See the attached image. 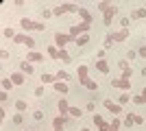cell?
Here are the masks:
<instances>
[{"label": "cell", "mask_w": 146, "mask_h": 131, "mask_svg": "<svg viewBox=\"0 0 146 131\" xmlns=\"http://www.w3.org/2000/svg\"><path fill=\"white\" fill-rule=\"evenodd\" d=\"M90 26H92V24H85V22H81V24H74V26H70L68 35H70L72 39H76V37H81V35H85V33L90 31Z\"/></svg>", "instance_id": "1"}, {"label": "cell", "mask_w": 146, "mask_h": 131, "mask_svg": "<svg viewBox=\"0 0 146 131\" xmlns=\"http://www.w3.org/2000/svg\"><path fill=\"white\" fill-rule=\"evenodd\" d=\"M22 29H26V31H44L46 29V24H42V22H33L31 18H22Z\"/></svg>", "instance_id": "2"}, {"label": "cell", "mask_w": 146, "mask_h": 131, "mask_svg": "<svg viewBox=\"0 0 146 131\" xmlns=\"http://www.w3.org/2000/svg\"><path fill=\"white\" fill-rule=\"evenodd\" d=\"M129 35H131V31H129V29H122V31L109 33L107 39H109V42H124V39H129Z\"/></svg>", "instance_id": "3"}, {"label": "cell", "mask_w": 146, "mask_h": 131, "mask_svg": "<svg viewBox=\"0 0 146 131\" xmlns=\"http://www.w3.org/2000/svg\"><path fill=\"white\" fill-rule=\"evenodd\" d=\"M116 13H118V7H116V5H109V7H107V9L103 11V15H105V18H103V24H105V26H109Z\"/></svg>", "instance_id": "4"}, {"label": "cell", "mask_w": 146, "mask_h": 131, "mask_svg": "<svg viewBox=\"0 0 146 131\" xmlns=\"http://www.w3.org/2000/svg\"><path fill=\"white\" fill-rule=\"evenodd\" d=\"M68 42H72V37H70L68 33H55V44L59 46V50L63 48V46H66Z\"/></svg>", "instance_id": "5"}, {"label": "cell", "mask_w": 146, "mask_h": 131, "mask_svg": "<svg viewBox=\"0 0 146 131\" xmlns=\"http://www.w3.org/2000/svg\"><path fill=\"white\" fill-rule=\"evenodd\" d=\"M68 122H70V120H68L66 116H57V118L52 120V127H55L52 131H63V127H66Z\"/></svg>", "instance_id": "6"}, {"label": "cell", "mask_w": 146, "mask_h": 131, "mask_svg": "<svg viewBox=\"0 0 146 131\" xmlns=\"http://www.w3.org/2000/svg\"><path fill=\"white\" fill-rule=\"evenodd\" d=\"M105 107H107V109H109L111 114H113V116H118V114H122V105H118V103H113V100H105Z\"/></svg>", "instance_id": "7"}, {"label": "cell", "mask_w": 146, "mask_h": 131, "mask_svg": "<svg viewBox=\"0 0 146 131\" xmlns=\"http://www.w3.org/2000/svg\"><path fill=\"white\" fill-rule=\"evenodd\" d=\"M76 74H79V83L85 87V85H87V81H90V79H87V66H79Z\"/></svg>", "instance_id": "8"}, {"label": "cell", "mask_w": 146, "mask_h": 131, "mask_svg": "<svg viewBox=\"0 0 146 131\" xmlns=\"http://www.w3.org/2000/svg\"><path fill=\"white\" fill-rule=\"evenodd\" d=\"M111 87H120V90H131V81H127V79H113L111 81Z\"/></svg>", "instance_id": "9"}, {"label": "cell", "mask_w": 146, "mask_h": 131, "mask_svg": "<svg viewBox=\"0 0 146 131\" xmlns=\"http://www.w3.org/2000/svg\"><path fill=\"white\" fill-rule=\"evenodd\" d=\"M9 79H11V81H13V85H22V83L26 81L24 72H13V74H9Z\"/></svg>", "instance_id": "10"}, {"label": "cell", "mask_w": 146, "mask_h": 131, "mask_svg": "<svg viewBox=\"0 0 146 131\" xmlns=\"http://www.w3.org/2000/svg\"><path fill=\"white\" fill-rule=\"evenodd\" d=\"M94 125L98 127V131H109V125H107V122H105L98 114H94Z\"/></svg>", "instance_id": "11"}, {"label": "cell", "mask_w": 146, "mask_h": 131, "mask_svg": "<svg viewBox=\"0 0 146 131\" xmlns=\"http://www.w3.org/2000/svg\"><path fill=\"white\" fill-rule=\"evenodd\" d=\"M26 61H33V63H39V61H44V55H42V53H35V50H31L29 55H26Z\"/></svg>", "instance_id": "12"}, {"label": "cell", "mask_w": 146, "mask_h": 131, "mask_svg": "<svg viewBox=\"0 0 146 131\" xmlns=\"http://www.w3.org/2000/svg\"><path fill=\"white\" fill-rule=\"evenodd\" d=\"M57 109H59V116H66V114H70V105H68L66 98L59 100V105H57Z\"/></svg>", "instance_id": "13"}, {"label": "cell", "mask_w": 146, "mask_h": 131, "mask_svg": "<svg viewBox=\"0 0 146 131\" xmlns=\"http://www.w3.org/2000/svg\"><path fill=\"white\" fill-rule=\"evenodd\" d=\"M96 70H98V72H103V74H109V63L105 61V59H98V61H96Z\"/></svg>", "instance_id": "14"}, {"label": "cell", "mask_w": 146, "mask_h": 131, "mask_svg": "<svg viewBox=\"0 0 146 131\" xmlns=\"http://www.w3.org/2000/svg\"><path fill=\"white\" fill-rule=\"evenodd\" d=\"M20 72H24V74H35V70H33V66H31L29 61L20 63Z\"/></svg>", "instance_id": "15"}, {"label": "cell", "mask_w": 146, "mask_h": 131, "mask_svg": "<svg viewBox=\"0 0 146 131\" xmlns=\"http://www.w3.org/2000/svg\"><path fill=\"white\" fill-rule=\"evenodd\" d=\"M55 92H59L61 96H63V94H68V83H66V81H57V83H55Z\"/></svg>", "instance_id": "16"}, {"label": "cell", "mask_w": 146, "mask_h": 131, "mask_svg": "<svg viewBox=\"0 0 146 131\" xmlns=\"http://www.w3.org/2000/svg\"><path fill=\"white\" fill-rule=\"evenodd\" d=\"M79 15L83 18V22H85V24H92V13L87 11V9H83V7H81V9H79Z\"/></svg>", "instance_id": "17"}, {"label": "cell", "mask_w": 146, "mask_h": 131, "mask_svg": "<svg viewBox=\"0 0 146 131\" xmlns=\"http://www.w3.org/2000/svg\"><path fill=\"white\" fill-rule=\"evenodd\" d=\"M57 59H61V61H66V63H70V61H72V57H70V53H68L66 48H61V50H59Z\"/></svg>", "instance_id": "18"}, {"label": "cell", "mask_w": 146, "mask_h": 131, "mask_svg": "<svg viewBox=\"0 0 146 131\" xmlns=\"http://www.w3.org/2000/svg\"><path fill=\"white\" fill-rule=\"evenodd\" d=\"M15 109H18V114L26 112V109H29V105H26V100H15Z\"/></svg>", "instance_id": "19"}, {"label": "cell", "mask_w": 146, "mask_h": 131, "mask_svg": "<svg viewBox=\"0 0 146 131\" xmlns=\"http://www.w3.org/2000/svg\"><path fill=\"white\" fill-rule=\"evenodd\" d=\"M70 116H72V118H81V116H83V109H79V107H72V105H70Z\"/></svg>", "instance_id": "20"}, {"label": "cell", "mask_w": 146, "mask_h": 131, "mask_svg": "<svg viewBox=\"0 0 146 131\" xmlns=\"http://www.w3.org/2000/svg\"><path fill=\"white\" fill-rule=\"evenodd\" d=\"M55 76H57V81H70V74H68L66 70H59Z\"/></svg>", "instance_id": "21"}, {"label": "cell", "mask_w": 146, "mask_h": 131, "mask_svg": "<svg viewBox=\"0 0 146 131\" xmlns=\"http://www.w3.org/2000/svg\"><path fill=\"white\" fill-rule=\"evenodd\" d=\"M129 100H131V94L124 92V94H120V96H118V105H124V103H129Z\"/></svg>", "instance_id": "22"}, {"label": "cell", "mask_w": 146, "mask_h": 131, "mask_svg": "<svg viewBox=\"0 0 146 131\" xmlns=\"http://www.w3.org/2000/svg\"><path fill=\"white\" fill-rule=\"evenodd\" d=\"M74 42H76V46H85V44L90 42V35H87V33H85V35H81V37H76V39H74Z\"/></svg>", "instance_id": "23"}, {"label": "cell", "mask_w": 146, "mask_h": 131, "mask_svg": "<svg viewBox=\"0 0 146 131\" xmlns=\"http://www.w3.org/2000/svg\"><path fill=\"white\" fill-rule=\"evenodd\" d=\"M133 20H140V18H146V9L142 7V9H137V11H133V15H131Z\"/></svg>", "instance_id": "24"}, {"label": "cell", "mask_w": 146, "mask_h": 131, "mask_svg": "<svg viewBox=\"0 0 146 131\" xmlns=\"http://www.w3.org/2000/svg\"><path fill=\"white\" fill-rule=\"evenodd\" d=\"M42 83H57L55 74H42Z\"/></svg>", "instance_id": "25"}, {"label": "cell", "mask_w": 146, "mask_h": 131, "mask_svg": "<svg viewBox=\"0 0 146 131\" xmlns=\"http://www.w3.org/2000/svg\"><path fill=\"white\" fill-rule=\"evenodd\" d=\"M2 87H5L7 92H11V90H13V81L9 79V76H7V79H2Z\"/></svg>", "instance_id": "26"}, {"label": "cell", "mask_w": 146, "mask_h": 131, "mask_svg": "<svg viewBox=\"0 0 146 131\" xmlns=\"http://www.w3.org/2000/svg\"><path fill=\"white\" fill-rule=\"evenodd\" d=\"M135 125V114H127V118H124V127H131Z\"/></svg>", "instance_id": "27"}, {"label": "cell", "mask_w": 146, "mask_h": 131, "mask_svg": "<svg viewBox=\"0 0 146 131\" xmlns=\"http://www.w3.org/2000/svg\"><path fill=\"white\" fill-rule=\"evenodd\" d=\"M120 127H122V122L118 118H113V122H109V131H118Z\"/></svg>", "instance_id": "28"}, {"label": "cell", "mask_w": 146, "mask_h": 131, "mask_svg": "<svg viewBox=\"0 0 146 131\" xmlns=\"http://www.w3.org/2000/svg\"><path fill=\"white\" fill-rule=\"evenodd\" d=\"M63 13H66V5H59L52 9V15H63Z\"/></svg>", "instance_id": "29"}, {"label": "cell", "mask_w": 146, "mask_h": 131, "mask_svg": "<svg viewBox=\"0 0 146 131\" xmlns=\"http://www.w3.org/2000/svg\"><path fill=\"white\" fill-rule=\"evenodd\" d=\"M13 42H15V44H26V42H29V35H22V33H20V35H15Z\"/></svg>", "instance_id": "30"}, {"label": "cell", "mask_w": 146, "mask_h": 131, "mask_svg": "<svg viewBox=\"0 0 146 131\" xmlns=\"http://www.w3.org/2000/svg\"><path fill=\"white\" fill-rule=\"evenodd\" d=\"M33 118H35V120H44V118H46V114H44L42 109H35V112H33Z\"/></svg>", "instance_id": "31"}, {"label": "cell", "mask_w": 146, "mask_h": 131, "mask_svg": "<svg viewBox=\"0 0 146 131\" xmlns=\"http://www.w3.org/2000/svg\"><path fill=\"white\" fill-rule=\"evenodd\" d=\"M85 87H87V90H92V92H98V83L96 81H87Z\"/></svg>", "instance_id": "32"}, {"label": "cell", "mask_w": 146, "mask_h": 131, "mask_svg": "<svg viewBox=\"0 0 146 131\" xmlns=\"http://www.w3.org/2000/svg\"><path fill=\"white\" fill-rule=\"evenodd\" d=\"M118 68H120L122 72H124V70H131V68H129V61H127V59H122V61L118 63Z\"/></svg>", "instance_id": "33"}, {"label": "cell", "mask_w": 146, "mask_h": 131, "mask_svg": "<svg viewBox=\"0 0 146 131\" xmlns=\"http://www.w3.org/2000/svg\"><path fill=\"white\" fill-rule=\"evenodd\" d=\"M133 103H135V105H144V98H142V94H135V96H133Z\"/></svg>", "instance_id": "34"}, {"label": "cell", "mask_w": 146, "mask_h": 131, "mask_svg": "<svg viewBox=\"0 0 146 131\" xmlns=\"http://www.w3.org/2000/svg\"><path fill=\"white\" fill-rule=\"evenodd\" d=\"M2 35H5V37H13V39H15V33H13V29H5V31H2Z\"/></svg>", "instance_id": "35"}, {"label": "cell", "mask_w": 146, "mask_h": 131, "mask_svg": "<svg viewBox=\"0 0 146 131\" xmlns=\"http://www.w3.org/2000/svg\"><path fill=\"white\" fill-rule=\"evenodd\" d=\"M137 57L146 59V46H140V48H137Z\"/></svg>", "instance_id": "36"}, {"label": "cell", "mask_w": 146, "mask_h": 131, "mask_svg": "<svg viewBox=\"0 0 146 131\" xmlns=\"http://www.w3.org/2000/svg\"><path fill=\"white\" fill-rule=\"evenodd\" d=\"M135 57H137V53H135V50H129L127 53V61H133Z\"/></svg>", "instance_id": "37"}, {"label": "cell", "mask_w": 146, "mask_h": 131, "mask_svg": "<svg viewBox=\"0 0 146 131\" xmlns=\"http://www.w3.org/2000/svg\"><path fill=\"white\" fill-rule=\"evenodd\" d=\"M13 125H22V114H15V116H13Z\"/></svg>", "instance_id": "38"}, {"label": "cell", "mask_w": 146, "mask_h": 131, "mask_svg": "<svg viewBox=\"0 0 146 131\" xmlns=\"http://www.w3.org/2000/svg\"><path fill=\"white\" fill-rule=\"evenodd\" d=\"M120 24H122V29H129V24H131V20H129V18H122V20H120Z\"/></svg>", "instance_id": "39"}, {"label": "cell", "mask_w": 146, "mask_h": 131, "mask_svg": "<svg viewBox=\"0 0 146 131\" xmlns=\"http://www.w3.org/2000/svg\"><path fill=\"white\" fill-rule=\"evenodd\" d=\"M109 5H111V2H98V11H105Z\"/></svg>", "instance_id": "40"}, {"label": "cell", "mask_w": 146, "mask_h": 131, "mask_svg": "<svg viewBox=\"0 0 146 131\" xmlns=\"http://www.w3.org/2000/svg\"><path fill=\"white\" fill-rule=\"evenodd\" d=\"M85 109H87V112H96V105H94V103H92V100H90V103H87V105H85Z\"/></svg>", "instance_id": "41"}, {"label": "cell", "mask_w": 146, "mask_h": 131, "mask_svg": "<svg viewBox=\"0 0 146 131\" xmlns=\"http://www.w3.org/2000/svg\"><path fill=\"white\" fill-rule=\"evenodd\" d=\"M42 15H44V18H50V15H52V11H50V9H44Z\"/></svg>", "instance_id": "42"}, {"label": "cell", "mask_w": 146, "mask_h": 131, "mask_svg": "<svg viewBox=\"0 0 146 131\" xmlns=\"http://www.w3.org/2000/svg\"><path fill=\"white\" fill-rule=\"evenodd\" d=\"M135 125H144V118H142V116H135Z\"/></svg>", "instance_id": "43"}, {"label": "cell", "mask_w": 146, "mask_h": 131, "mask_svg": "<svg viewBox=\"0 0 146 131\" xmlns=\"http://www.w3.org/2000/svg\"><path fill=\"white\" fill-rule=\"evenodd\" d=\"M7 98H9V94H7V92L0 94V100H2V103H7Z\"/></svg>", "instance_id": "44"}, {"label": "cell", "mask_w": 146, "mask_h": 131, "mask_svg": "<svg viewBox=\"0 0 146 131\" xmlns=\"http://www.w3.org/2000/svg\"><path fill=\"white\" fill-rule=\"evenodd\" d=\"M35 96H44V87H37V90H35Z\"/></svg>", "instance_id": "45"}, {"label": "cell", "mask_w": 146, "mask_h": 131, "mask_svg": "<svg viewBox=\"0 0 146 131\" xmlns=\"http://www.w3.org/2000/svg\"><path fill=\"white\" fill-rule=\"evenodd\" d=\"M142 98H144V103H146V87L142 90Z\"/></svg>", "instance_id": "46"}, {"label": "cell", "mask_w": 146, "mask_h": 131, "mask_svg": "<svg viewBox=\"0 0 146 131\" xmlns=\"http://www.w3.org/2000/svg\"><path fill=\"white\" fill-rule=\"evenodd\" d=\"M81 131H90V129H87V127H85V129H81Z\"/></svg>", "instance_id": "47"}, {"label": "cell", "mask_w": 146, "mask_h": 131, "mask_svg": "<svg viewBox=\"0 0 146 131\" xmlns=\"http://www.w3.org/2000/svg\"><path fill=\"white\" fill-rule=\"evenodd\" d=\"M24 131H29V129H24Z\"/></svg>", "instance_id": "48"}]
</instances>
